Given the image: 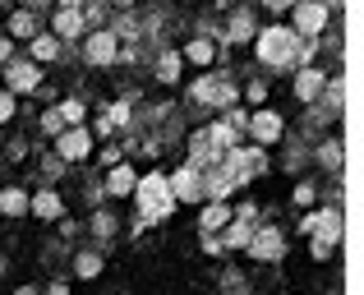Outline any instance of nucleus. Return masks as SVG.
Here are the masks:
<instances>
[{"mask_svg":"<svg viewBox=\"0 0 364 295\" xmlns=\"http://www.w3.org/2000/svg\"><path fill=\"white\" fill-rule=\"evenodd\" d=\"M134 189H139V198H143L148 213H166V208H171V189H166V180H161V176L143 180V185H134Z\"/></svg>","mask_w":364,"mask_h":295,"instance_id":"nucleus-1","label":"nucleus"},{"mask_svg":"<svg viewBox=\"0 0 364 295\" xmlns=\"http://www.w3.org/2000/svg\"><path fill=\"white\" fill-rule=\"evenodd\" d=\"M291 37L295 33H286V28H272V33H263V42H258V51H263V60H286L291 55Z\"/></svg>","mask_w":364,"mask_h":295,"instance_id":"nucleus-2","label":"nucleus"},{"mask_svg":"<svg viewBox=\"0 0 364 295\" xmlns=\"http://www.w3.org/2000/svg\"><path fill=\"white\" fill-rule=\"evenodd\" d=\"M9 83H14V88H37V70L33 65H9Z\"/></svg>","mask_w":364,"mask_h":295,"instance_id":"nucleus-3","label":"nucleus"},{"mask_svg":"<svg viewBox=\"0 0 364 295\" xmlns=\"http://www.w3.org/2000/svg\"><path fill=\"white\" fill-rule=\"evenodd\" d=\"M60 152H65V157H83V152H88V134H83V129L65 134V139H60Z\"/></svg>","mask_w":364,"mask_h":295,"instance_id":"nucleus-4","label":"nucleus"},{"mask_svg":"<svg viewBox=\"0 0 364 295\" xmlns=\"http://www.w3.org/2000/svg\"><path fill=\"white\" fill-rule=\"evenodd\" d=\"M254 134H258V139H277V134H282V120H277L272 111H263V116L254 120Z\"/></svg>","mask_w":364,"mask_h":295,"instance_id":"nucleus-5","label":"nucleus"},{"mask_svg":"<svg viewBox=\"0 0 364 295\" xmlns=\"http://www.w3.org/2000/svg\"><path fill=\"white\" fill-rule=\"evenodd\" d=\"M111 51H116V46H111V37H107V33L88 42V55H92V60H111Z\"/></svg>","mask_w":364,"mask_h":295,"instance_id":"nucleus-6","label":"nucleus"},{"mask_svg":"<svg viewBox=\"0 0 364 295\" xmlns=\"http://www.w3.org/2000/svg\"><path fill=\"white\" fill-rule=\"evenodd\" d=\"M129 189H134V171H116V176H111V194H129Z\"/></svg>","mask_w":364,"mask_h":295,"instance_id":"nucleus-7","label":"nucleus"},{"mask_svg":"<svg viewBox=\"0 0 364 295\" xmlns=\"http://www.w3.org/2000/svg\"><path fill=\"white\" fill-rule=\"evenodd\" d=\"M318 23H323V9L318 5H304L300 9V28H318Z\"/></svg>","mask_w":364,"mask_h":295,"instance_id":"nucleus-8","label":"nucleus"},{"mask_svg":"<svg viewBox=\"0 0 364 295\" xmlns=\"http://www.w3.org/2000/svg\"><path fill=\"white\" fill-rule=\"evenodd\" d=\"M318 74H304V79H300V97H314V92H318Z\"/></svg>","mask_w":364,"mask_h":295,"instance_id":"nucleus-9","label":"nucleus"},{"mask_svg":"<svg viewBox=\"0 0 364 295\" xmlns=\"http://www.w3.org/2000/svg\"><path fill=\"white\" fill-rule=\"evenodd\" d=\"M55 208H60V203H55V194H42V198H37V213H42V217H51Z\"/></svg>","mask_w":364,"mask_h":295,"instance_id":"nucleus-10","label":"nucleus"},{"mask_svg":"<svg viewBox=\"0 0 364 295\" xmlns=\"http://www.w3.org/2000/svg\"><path fill=\"white\" fill-rule=\"evenodd\" d=\"M5 213H23V194H14V189H9V194H5Z\"/></svg>","mask_w":364,"mask_h":295,"instance_id":"nucleus-11","label":"nucleus"},{"mask_svg":"<svg viewBox=\"0 0 364 295\" xmlns=\"http://www.w3.org/2000/svg\"><path fill=\"white\" fill-rule=\"evenodd\" d=\"M33 51H37V55H55V42H51V37H37Z\"/></svg>","mask_w":364,"mask_h":295,"instance_id":"nucleus-12","label":"nucleus"},{"mask_svg":"<svg viewBox=\"0 0 364 295\" xmlns=\"http://www.w3.org/2000/svg\"><path fill=\"white\" fill-rule=\"evenodd\" d=\"M55 28H60V33H74V28H79V14H60V23H55Z\"/></svg>","mask_w":364,"mask_h":295,"instance_id":"nucleus-13","label":"nucleus"},{"mask_svg":"<svg viewBox=\"0 0 364 295\" xmlns=\"http://www.w3.org/2000/svg\"><path fill=\"white\" fill-rule=\"evenodd\" d=\"M222 222H226L222 208H208V222H203V226H222Z\"/></svg>","mask_w":364,"mask_h":295,"instance_id":"nucleus-14","label":"nucleus"},{"mask_svg":"<svg viewBox=\"0 0 364 295\" xmlns=\"http://www.w3.org/2000/svg\"><path fill=\"white\" fill-rule=\"evenodd\" d=\"M9 116V97H0V120H5Z\"/></svg>","mask_w":364,"mask_h":295,"instance_id":"nucleus-15","label":"nucleus"}]
</instances>
